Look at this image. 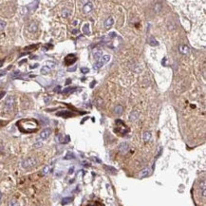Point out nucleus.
<instances>
[{"label":"nucleus","mask_w":206,"mask_h":206,"mask_svg":"<svg viewBox=\"0 0 206 206\" xmlns=\"http://www.w3.org/2000/svg\"><path fill=\"white\" fill-rule=\"evenodd\" d=\"M179 51H180V53L187 55V54L190 53V48L188 46H186V45H180L179 46Z\"/></svg>","instance_id":"6"},{"label":"nucleus","mask_w":206,"mask_h":206,"mask_svg":"<svg viewBox=\"0 0 206 206\" xmlns=\"http://www.w3.org/2000/svg\"><path fill=\"white\" fill-rule=\"evenodd\" d=\"M92 10H93V4H92L91 2H87V3H86V4L84 5V8H83L84 12L88 13V12H90Z\"/></svg>","instance_id":"7"},{"label":"nucleus","mask_w":206,"mask_h":206,"mask_svg":"<svg viewBox=\"0 0 206 206\" xmlns=\"http://www.w3.org/2000/svg\"><path fill=\"white\" fill-rule=\"evenodd\" d=\"M123 111H124V108H123V106L122 105H117V106H115V108H114V114L115 115H118V116H120L121 114L123 113Z\"/></svg>","instance_id":"15"},{"label":"nucleus","mask_w":206,"mask_h":206,"mask_svg":"<svg viewBox=\"0 0 206 206\" xmlns=\"http://www.w3.org/2000/svg\"><path fill=\"white\" fill-rule=\"evenodd\" d=\"M50 72H51V68L50 67H48V66L42 67V69H41V73L42 74H48Z\"/></svg>","instance_id":"20"},{"label":"nucleus","mask_w":206,"mask_h":206,"mask_svg":"<svg viewBox=\"0 0 206 206\" xmlns=\"http://www.w3.org/2000/svg\"><path fill=\"white\" fill-rule=\"evenodd\" d=\"M38 4H39V1H33L30 5H28L27 9L29 10L30 11H34L35 10L37 9V7H38Z\"/></svg>","instance_id":"10"},{"label":"nucleus","mask_w":206,"mask_h":206,"mask_svg":"<svg viewBox=\"0 0 206 206\" xmlns=\"http://www.w3.org/2000/svg\"><path fill=\"white\" fill-rule=\"evenodd\" d=\"M1 124H2V123H1V122H0V125H1Z\"/></svg>","instance_id":"46"},{"label":"nucleus","mask_w":206,"mask_h":206,"mask_svg":"<svg viewBox=\"0 0 206 206\" xmlns=\"http://www.w3.org/2000/svg\"><path fill=\"white\" fill-rule=\"evenodd\" d=\"M83 31H84V33L85 34H89V25L86 24L84 26V28H83Z\"/></svg>","instance_id":"24"},{"label":"nucleus","mask_w":206,"mask_h":206,"mask_svg":"<svg viewBox=\"0 0 206 206\" xmlns=\"http://www.w3.org/2000/svg\"><path fill=\"white\" fill-rule=\"evenodd\" d=\"M6 72H7V70H1V71H0V76L5 75V74H6Z\"/></svg>","instance_id":"36"},{"label":"nucleus","mask_w":206,"mask_h":206,"mask_svg":"<svg viewBox=\"0 0 206 206\" xmlns=\"http://www.w3.org/2000/svg\"><path fill=\"white\" fill-rule=\"evenodd\" d=\"M6 27V22L3 20H0V31H2Z\"/></svg>","instance_id":"26"},{"label":"nucleus","mask_w":206,"mask_h":206,"mask_svg":"<svg viewBox=\"0 0 206 206\" xmlns=\"http://www.w3.org/2000/svg\"><path fill=\"white\" fill-rule=\"evenodd\" d=\"M151 138H152L151 132H149V131H145V132L144 133V141L145 143H148V142L151 140Z\"/></svg>","instance_id":"16"},{"label":"nucleus","mask_w":206,"mask_h":206,"mask_svg":"<svg viewBox=\"0 0 206 206\" xmlns=\"http://www.w3.org/2000/svg\"><path fill=\"white\" fill-rule=\"evenodd\" d=\"M42 145H43V144L41 142H37L36 144H34V147H41Z\"/></svg>","instance_id":"33"},{"label":"nucleus","mask_w":206,"mask_h":206,"mask_svg":"<svg viewBox=\"0 0 206 206\" xmlns=\"http://www.w3.org/2000/svg\"><path fill=\"white\" fill-rule=\"evenodd\" d=\"M3 64H4V60H0V68L3 66Z\"/></svg>","instance_id":"41"},{"label":"nucleus","mask_w":206,"mask_h":206,"mask_svg":"<svg viewBox=\"0 0 206 206\" xmlns=\"http://www.w3.org/2000/svg\"><path fill=\"white\" fill-rule=\"evenodd\" d=\"M38 46H39V45H31V46H29V47H27V48L24 49V51H32V50L37 49Z\"/></svg>","instance_id":"22"},{"label":"nucleus","mask_w":206,"mask_h":206,"mask_svg":"<svg viewBox=\"0 0 206 206\" xmlns=\"http://www.w3.org/2000/svg\"><path fill=\"white\" fill-rule=\"evenodd\" d=\"M113 24H114V20H113L112 17H108L104 21V27H105V29H109Z\"/></svg>","instance_id":"13"},{"label":"nucleus","mask_w":206,"mask_h":206,"mask_svg":"<svg viewBox=\"0 0 206 206\" xmlns=\"http://www.w3.org/2000/svg\"><path fill=\"white\" fill-rule=\"evenodd\" d=\"M21 74V72L19 71V70H16V71H14L12 74H11V77L12 78H16V77H19V75Z\"/></svg>","instance_id":"28"},{"label":"nucleus","mask_w":206,"mask_h":206,"mask_svg":"<svg viewBox=\"0 0 206 206\" xmlns=\"http://www.w3.org/2000/svg\"><path fill=\"white\" fill-rule=\"evenodd\" d=\"M60 88H61L60 86H56V87H55V89H54V91H55V92H60Z\"/></svg>","instance_id":"35"},{"label":"nucleus","mask_w":206,"mask_h":206,"mask_svg":"<svg viewBox=\"0 0 206 206\" xmlns=\"http://www.w3.org/2000/svg\"><path fill=\"white\" fill-rule=\"evenodd\" d=\"M148 44L150 45V46H152V47H156V46H159V42L155 39L153 36H150L149 38H148Z\"/></svg>","instance_id":"14"},{"label":"nucleus","mask_w":206,"mask_h":206,"mask_svg":"<svg viewBox=\"0 0 206 206\" xmlns=\"http://www.w3.org/2000/svg\"><path fill=\"white\" fill-rule=\"evenodd\" d=\"M105 169L109 172V173H110V171H112L113 174H116V172H117V170L114 167H112V166H105Z\"/></svg>","instance_id":"25"},{"label":"nucleus","mask_w":206,"mask_h":206,"mask_svg":"<svg viewBox=\"0 0 206 206\" xmlns=\"http://www.w3.org/2000/svg\"><path fill=\"white\" fill-rule=\"evenodd\" d=\"M118 148H119V151L120 152H122V153H126L129 149V145L128 144H126V143H123V144H121L120 145H119Z\"/></svg>","instance_id":"9"},{"label":"nucleus","mask_w":206,"mask_h":206,"mask_svg":"<svg viewBox=\"0 0 206 206\" xmlns=\"http://www.w3.org/2000/svg\"><path fill=\"white\" fill-rule=\"evenodd\" d=\"M69 12L68 10H63V12H62V15L64 16V17H67V16H69Z\"/></svg>","instance_id":"32"},{"label":"nucleus","mask_w":206,"mask_h":206,"mask_svg":"<svg viewBox=\"0 0 206 206\" xmlns=\"http://www.w3.org/2000/svg\"><path fill=\"white\" fill-rule=\"evenodd\" d=\"M72 158H74V155L72 154V153H70V152H69L67 154V156L65 157V160H71Z\"/></svg>","instance_id":"27"},{"label":"nucleus","mask_w":206,"mask_h":206,"mask_svg":"<svg viewBox=\"0 0 206 206\" xmlns=\"http://www.w3.org/2000/svg\"><path fill=\"white\" fill-rule=\"evenodd\" d=\"M51 133H52V130H51L50 128L44 129L43 131L41 132V134H40V139H42V140H45V139L49 138V136L51 135Z\"/></svg>","instance_id":"8"},{"label":"nucleus","mask_w":206,"mask_h":206,"mask_svg":"<svg viewBox=\"0 0 206 206\" xmlns=\"http://www.w3.org/2000/svg\"><path fill=\"white\" fill-rule=\"evenodd\" d=\"M76 88H77V87H67V88H65V89L62 91V93L64 95H67V94H69V93H71V92L75 91Z\"/></svg>","instance_id":"17"},{"label":"nucleus","mask_w":206,"mask_h":206,"mask_svg":"<svg viewBox=\"0 0 206 206\" xmlns=\"http://www.w3.org/2000/svg\"><path fill=\"white\" fill-rule=\"evenodd\" d=\"M70 82H71V80H70V79H68V80H67V82H66V84H67V85H69V84H70Z\"/></svg>","instance_id":"42"},{"label":"nucleus","mask_w":206,"mask_h":206,"mask_svg":"<svg viewBox=\"0 0 206 206\" xmlns=\"http://www.w3.org/2000/svg\"><path fill=\"white\" fill-rule=\"evenodd\" d=\"M38 66H39L38 64H35V65H33V66H31V69H36Z\"/></svg>","instance_id":"38"},{"label":"nucleus","mask_w":206,"mask_h":206,"mask_svg":"<svg viewBox=\"0 0 206 206\" xmlns=\"http://www.w3.org/2000/svg\"><path fill=\"white\" fill-rule=\"evenodd\" d=\"M5 94H6V92H5V91H1V92H0V99H1V98H3V96H4Z\"/></svg>","instance_id":"37"},{"label":"nucleus","mask_w":206,"mask_h":206,"mask_svg":"<svg viewBox=\"0 0 206 206\" xmlns=\"http://www.w3.org/2000/svg\"><path fill=\"white\" fill-rule=\"evenodd\" d=\"M139 117V113L137 111H132L130 113V116H129V120L130 121H136Z\"/></svg>","instance_id":"18"},{"label":"nucleus","mask_w":206,"mask_h":206,"mask_svg":"<svg viewBox=\"0 0 206 206\" xmlns=\"http://www.w3.org/2000/svg\"><path fill=\"white\" fill-rule=\"evenodd\" d=\"M94 84H96V82H95V81H93V82L91 83V85H90V87H93V86H94Z\"/></svg>","instance_id":"44"},{"label":"nucleus","mask_w":206,"mask_h":206,"mask_svg":"<svg viewBox=\"0 0 206 206\" xmlns=\"http://www.w3.org/2000/svg\"><path fill=\"white\" fill-rule=\"evenodd\" d=\"M110 60V56L109 55H103L101 58H99V60L97 61L93 66V69H99L103 67L104 64H106L108 61Z\"/></svg>","instance_id":"2"},{"label":"nucleus","mask_w":206,"mask_h":206,"mask_svg":"<svg viewBox=\"0 0 206 206\" xmlns=\"http://www.w3.org/2000/svg\"><path fill=\"white\" fill-rule=\"evenodd\" d=\"M35 164H36L35 159H33V158H29V159H26V160L23 161L22 167H24V168H31V167L34 166Z\"/></svg>","instance_id":"3"},{"label":"nucleus","mask_w":206,"mask_h":206,"mask_svg":"<svg viewBox=\"0 0 206 206\" xmlns=\"http://www.w3.org/2000/svg\"><path fill=\"white\" fill-rule=\"evenodd\" d=\"M81 71H82V73L86 74V73L89 72V69H87V68H81Z\"/></svg>","instance_id":"30"},{"label":"nucleus","mask_w":206,"mask_h":206,"mask_svg":"<svg viewBox=\"0 0 206 206\" xmlns=\"http://www.w3.org/2000/svg\"><path fill=\"white\" fill-rule=\"evenodd\" d=\"M17 126L21 132L31 133L34 132L38 128V123L34 119H23L17 123Z\"/></svg>","instance_id":"1"},{"label":"nucleus","mask_w":206,"mask_h":206,"mask_svg":"<svg viewBox=\"0 0 206 206\" xmlns=\"http://www.w3.org/2000/svg\"><path fill=\"white\" fill-rule=\"evenodd\" d=\"M13 103H14V97L13 96H9L7 99H6V102H5V107L6 109H11L12 106H13Z\"/></svg>","instance_id":"5"},{"label":"nucleus","mask_w":206,"mask_h":206,"mask_svg":"<svg viewBox=\"0 0 206 206\" xmlns=\"http://www.w3.org/2000/svg\"><path fill=\"white\" fill-rule=\"evenodd\" d=\"M0 198H1V193H0Z\"/></svg>","instance_id":"47"},{"label":"nucleus","mask_w":206,"mask_h":206,"mask_svg":"<svg viewBox=\"0 0 206 206\" xmlns=\"http://www.w3.org/2000/svg\"><path fill=\"white\" fill-rule=\"evenodd\" d=\"M57 116H61L63 118H69V117H72L73 114L71 113L70 111H59L57 112Z\"/></svg>","instance_id":"11"},{"label":"nucleus","mask_w":206,"mask_h":206,"mask_svg":"<svg viewBox=\"0 0 206 206\" xmlns=\"http://www.w3.org/2000/svg\"><path fill=\"white\" fill-rule=\"evenodd\" d=\"M50 172V166H45L43 169V174L44 175H46V174H48Z\"/></svg>","instance_id":"29"},{"label":"nucleus","mask_w":206,"mask_h":206,"mask_svg":"<svg viewBox=\"0 0 206 206\" xmlns=\"http://www.w3.org/2000/svg\"><path fill=\"white\" fill-rule=\"evenodd\" d=\"M73 170H74V168H73V167H72V168H70V169H69V174L73 173Z\"/></svg>","instance_id":"40"},{"label":"nucleus","mask_w":206,"mask_h":206,"mask_svg":"<svg viewBox=\"0 0 206 206\" xmlns=\"http://www.w3.org/2000/svg\"><path fill=\"white\" fill-rule=\"evenodd\" d=\"M150 172H151V170L149 169V168H145V169H144V170H142L141 171V173H140V178L141 179H143V178H145V177H147V176H149V174H150Z\"/></svg>","instance_id":"12"},{"label":"nucleus","mask_w":206,"mask_h":206,"mask_svg":"<svg viewBox=\"0 0 206 206\" xmlns=\"http://www.w3.org/2000/svg\"><path fill=\"white\" fill-rule=\"evenodd\" d=\"M93 55H94L95 58H97V59H99V58H101V57L103 56L102 52H101L100 50H95L94 52H93Z\"/></svg>","instance_id":"21"},{"label":"nucleus","mask_w":206,"mask_h":206,"mask_svg":"<svg viewBox=\"0 0 206 206\" xmlns=\"http://www.w3.org/2000/svg\"><path fill=\"white\" fill-rule=\"evenodd\" d=\"M77 32H78L77 30H73V31H72V33H77Z\"/></svg>","instance_id":"45"},{"label":"nucleus","mask_w":206,"mask_h":206,"mask_svg":"<svg viewBox=\"0 0 206 206\" xmlns=\"http://www.w3.org/2000/svg\"><path fill=\"white\" fill-rule=\"evenodd\" d=\"M76 60H77V57H76L74 54H69V55H67L66 58H65V64H66L67 66H70V65H72L73 63H75Z\"/></svg>","instance_id":"4"},{"label":"nucleus","mask_w":206,"mask_h":206,"mask_svg":"<svg viewBox=\"0 0 206 206\" xmlns=\"http://www.w3.org/2000/svg\"><path fill=\"white\" fill-rule=\"evenodd\" d=\"M92 160H93V161H94V162H97V163H101V161H100V160H98V159H97V158H92Z\"/></svg>","instance_id":"39"},{"label":"nucleus","mask_w":206,"mask_h":206,"mask_svg":"<svg viewBox=\"0 0 206 206\" xmlns=\"http://www.w3.org/2000/svg\"><path fill=\"white\" fill-rule=\"evenodd\" d=\"M9 206H19L17 203V201H15V200H10L9 203Z\"/></svg>","instance_id":"31"},{"label":"nucleus","mask_w":206,"mask_h":206,"mask_svg":"<svg viewBox=\"0 0 206 206\" xmlns=\"http://www.w3.org/2000/svg\"><path fill=\"white\" fill-rule=\"evenodd\" d=\"M30 31H31V32H34V31H37V25L35 24V23H32L31 26H30Z\"/></svg>","instance_id":"23"},{"label":"nucleus","mask_w":206,"mask_h":206,"mask_svg":"<svg viewBox=\"0 0 206 206\" xmlns=\"http://www.w3.org/2000/svg\"><path fill=\"white\" fill-rule=\"evenodd\" d=\"M25 62H27L26 59H24V60H22V61H21V62L19 63V65H22V64H23V63H25Z\"/></svg>","instance_id":"43"},{"label":"nucleus","mask_w":206,"mask_h":206,"mask_svg":"<svg viewBox=\"0 0 206 206\" xmlns=\"http://www.w3.org/2000/svg\"><path fill=\"white\" fill-rule=\"evenodd\" d=\"M72 197H64L63 199H62V204L63 205H66V204H69V203H70L71 201H72Z\"/></svg>","instance_id":"19"},{"label":"nucleus","mask_w":206,"mask_h":206,"mask_svg":"<svg viewBox=\"0 0 206 206\" xmlns=\"http://www.w3.org/2000/svg\"><path fill=\"white\" fill-rule=\"evenodd\" d=\"M76 69H77V67H76V66H74L73 68H69L68 70H69V71H75V70H76Z\"/></svg>","instance_id":"34"}]
</instances>
